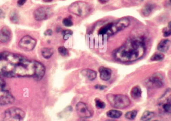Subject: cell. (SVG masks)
Segmentation results:
<instances>
[{
  "label": "cell",
  "mask_w": 171,
  "mask_h": 121,
  "mask_svg": "<svg viewBox=\"0 0 171 121\" xmlns=\"http://www.w3.org/2000/svg\"><path fill=\"white\" fill-rule=\"evenodd\" d=\"M45 72V67L40 62L8 51L0 53V75L9 78L33 77L40 80Z\"/></svg>",
  "instance_id": "cell-1"
},
{
  "label": "cell",
  "mask_w": 171,
  "mask_h": 121,
  "mask_svg": "<svg viewBox=\"0 0 171 121\" xmlns=\"http://www.w3.org/2000/svg\"><path fill=\"white\" fill-rule=\"evenodd\" d=\"M146 52V44L142 37L131 38L121 47L116 49L113 56L118 62L127 63L142 58Z\"/></svg>",
  "instance_id": "cell-2"
},
{
  "label": "cell",
  "mask_w": 171,
  "mask_h": 121,
  "mask_svg": "<svg viewBox=\"0 0 171 121\" xmlns=\"http://www.w3.org/2000/svg\"><path fill=\"white\" fill-rule=\"evenodd\" d=\"M69 12L80 17H85L90 14L91 8L87 3L77 1L73 3L68 8Z\"/></svg>",
  "instance_id": "cell-3"
},
{
  "label": "cell",
  "mask_w": 171,
  "mask_h": 121,
  "mask_svg": "<svg viewBox=\"0 0 171 121\" xmlns=\"http://www.w3.org/2000/svg\"><path fill=\"white\" fill-rule=\"evenodd\" d=\"M107 98L111 105L117 109H124L130 106L131 104L129 97L122 94H109L107 95Z\"/></svg>",
  "instance_id": "cell-4"
},
{
  "label": "cell",
  "mask_w": 171,
  "mask_h": 121,
  "mask_svg": "<svg viewBox=\"0 0 171 121\" xmlns=\"http://www.w3.org/2000/svg\"><path fill=\"white\" fill-rule=\"evenodd\" d=\"M14 101V97L7 88L5 81L0 77V105H9L13 103Z\"/></svg>",
  "instance_id": "cell-5"
},
{
  "label": "cell",
  "mask_w": 171,
  "mask_h": 121,
  "mask_svg": "<svg viewBox=\"0 0 171 121\" xmlns=\"http://www.w3.org/2000/svg\"><path fill=\"white\" fill-rule=\"evenodd\" d=\"M130 25V21L127 18H122L113 23H110L109 30L107 35L111 36L127 28Z\"/></svg>",
  "instance_id": "cell-6"
},
{
  "label": "cell",
  "mask_w": 171,
  "mask_h": 121,
  "mask_svg": "<svg viewBox=\"0 0 171 121\" xmlns=\"http://www.w3.org/2000/svg\"><path fill=\"white\" fill-rule=\"evenodd\" d=\"M25 116V113L17 107H11L6 111L4 121H21Z\"/></svg>",
  "instance_id": "cell-7"
},
{
  "label": "cell",
  "mask_w": 171,
  "mask_h": 121,
  "mask_svg": "<svg viewBox=\"0 0 171 121\" xmlns=\"http://www.w3.org/2000/svg\"><path fill=\"white\" fill-rule=\"evenodd\" d=\"M145 84L151 89L161 88L164 85V77L160 73H155L145 81Z\"/></svg>",
  "instance_id": "cell-8"
},
{
  "label": "cell",
  "mask_w": 171,
  "mask_h": 121,
  "mask_svg": "<svg viewBox=\"0 0 171 121\" xmlns=\"http://www.w3.org/2000/svg\"><path fill=\"white\" fill-rule=\"evenodd\" d=\"M158 105L165 112L171 113V89H167L158 100Z\"/></svg>",
  "instance_id": "cell-9"
},
{
  "label": "cell",
  "mask_w": 171,
  "mask_h": 121,
  "mask_svg": "<svg viewBox=\"0 0 171 121\" xmlns=\"http://www.w3.org/2000/svg\"><path fill=\"white\" fill-rule=\"evenodd\" d=\"M53 14V12L49 7H42L36 9L34 12V17L37 21H44L51 17Z\"/></svg>",
  "instance_id": "cell-10"
},
{
  "label": "cell",
  "mask_w": 171,
  "mask_h": 121,
  "mask_svg": "<svg viewBox=\"0 0 171 121\" xmlns=\"http://www.w3.org/2000/svg\"><path fill=\"white\" fill-rule=\"evenodd\" d=\"M37 41L30 35H25L23 37L19 42V46L21 49L26 51H31L36 46Z\"/></svg>",
  "instance_id": "cell-11"
},
{
  "label": "cell",
  "mask_w": 171,
  "mask_h": 121,
  "mask_svg": "<svg viewBox=\"0 0 171 121\" xmlns=\"http://www.w3.org/2000/svg\"><path fill=\"white\" fill-rule=\"evenodd\" d=\"M76 112L78 116L82 118H88L92 116V113L89 110L88 106L84 102H80L76 106Z\"/></svg>",
  "instance_id": "cell-12"
},
{
  "label": "cell",
  "mask_w": 171,
  "mask_h": 121,
  "mask_svg": "<svg viewBox=\"0 0 171 121\" xmlns=\"http://www.w3.org/2000/svg\"><path fill=\"white\" fill-rule=\"evenodd\" d=\"M11 32L8 27H4L0 30V42L7 43L11 38Z\"/></svg>",
  "instance_id": "cell-13"
},
{
  "label": "cell",
  "mask_w": 171,
  "mask_h": 121,
  "mask_svg": "<svg viewBox=\"0 0 171 121\" xmlns=\"http://www.w3.org/2000/svg\"><path fill=\"white\" fill-rule=\"evenodd\" d=\"M101 78L103 80L108 81L111 77L112 70L110 68L101 66L99 69Z\"/></svg>",
  "instance_id": "cell-14"
},
{
  "label": "cell",
  "mask_w": 171,
  "mask_h": 121,
  "mask_svg": "<svg viewBox=\"0 0 171 121\" xmlns=\"http://www.w3.org/2000/svg\"><path fill=\"white\" fill-rule=\"evenodd\" d=\"M171 44V41L169 39H162L157 46V49L162 53H166L169 49Z\"/></svg>",
  "instance_id": "cell-15"
},
{
  "label": "cell",
  "mask_w": 171,
  "mask_h": 121,
  "mask_svg": "<svg viewBox=\"0 0 171 121\" xmlns=\"http://www.w3.org/2000/svg\"><path fill=\"white\" fill-rule=\"evenodd\" d=\"M82 74L89 80L93 81L97 77V72L90 69H85L82 71Z\"/></svg>",
  "instance_id": "cell-16"
},
{
  "label": "cell",
  "mask_w": 171,
  "mask_h": 121,
  "mask_svg": "<svg viewBox=\"0 0 171 121\" xmlns=\"http://www.w3.org/2000/svg\"><path fill=\"white\" fill-rule=\"evenodd\" d=\"M141 88L139 86H135L134 87L131 91V95L134 99L139 98L141 96Z\"/></svg>",
  "instance_id": "cell-17"
},
{
  "label": "cell",
  "mask_w": 171,
  "mask_h": 121,
  "mask_svg": "<svg viewBox=\"0 0 171 121\" xmlns=\"http://www.w3.org/2000/svg\"><path fill=\"white\" fill-rule=\"evenodd\" d=\"M154 8H155V6L153 4L148 3L145 5L142 10V12L143 13V15L146 17L149 16L153 10Z\"/></svg>",
  "instance_id": "cell-18"
},
{
  "label": "cell",
  "mask_w": 171,
  "mask_h": 121,
  "mask_svg": "<svg viewBox=\"0 0 171 121\" xmlns=\"http://www.w3.org/2000/svg\"><path fill=\"white\" fill-rule=\"evenodd\" d=\"M122 112L116 110H111L107 112V115L108 117L112 119H118L121 117L122 115Z\"/></svg>",
  "instance_id": "cell-19"
},
{
  "label": "cell",
  "mask_w": 171,
  "mask_h": 121,
  "mask_svg": "<svg viewBox=\"0 0 171 121\" xmlns=\"http://www.w3.org/2000/svg\"><path fill=\"white\" fill-rule=\"evenodd\" d=\"M42 56L46 59H49L51 58L53 53H54V50L51 48H45L42 49L41 51Z\"/></svg>",
  "instance_id": "cell-20"
},
{
  "label": "cell",
  "mask_w": 171,
  "mask_h": 121,
  "mask_svg": "<svg viewBox=\"0 0 171 121\" xmlns=\"http://www.w3.org/2000/svg\"><path fill=\"white\" fill-rule=\"evenodd\" d=\"M154 113L153 112L149 111H146L144 112L142 116L141 120L142 121H149L152 119L154 116Z\"/></svg>",
  "instance_id": "cell-21"
},
{
  "label": "cell",
  "mask_w": 171,
  "mask_h": 121,
  "mask_svg": "<svg viewBox=\"0 0 171 121\" xmlns=\"http://www.w3.org/2000/svg\"><path fill=\"white\" fill-rule=\"evenodd\" d=\"M164 55L162 53H156L152 55L151 59L152 61H157L159 62L162 60L164 58Z\"/></svg>",
  "instance_id": "cell-22"
},
{
  "label": "cell",
  "mask_w": 171,
  "mask_h": 121,
  "mask_svg": "<svg viewBox=\"0 0 171 121\" xmlns=\"http://www.w3.org/2000/svg\"><path fill=\"white\" fill-rule=\"evenodd\" d=\"M137 115V111H129L126 113L125 117L127 118V119L132 120L135 119Z\"/></svg>",
  "instance_id": "cell-23"
},
{
  "label": "cell",
  "mask_w": 171,
  "mask_h": 121,
  "mask_svg": "<svg viewBox=\"0 0 171 121\" xmlns=\"http://www.w3.org/2000/svg\"><path fill=\"white\" fill-rule=\"evenodd\" d=\"M109 27L110 23H108L107 25H105L104 26H102L99 30V32H98L99 35H107L109 30Z\"/></svg>",
  "instance_id": "cell-24"
},
{
  "label": "cell",
  "mask_w": 171,
  "mask_h": 121,
  "mask_svg": "<svg viewBox=\"0 0 171 121\" xmlns=\"http://www.w3.org/2000/svg\"><path fill=\"white\" fill-rule=\"evenodd\" d=\"M96 107L97 109H104L106 107V104L102 101V100L99 98H96L95 99Z\"/></svg>",
  "instance_id": "cell-25"
},
{
  "label": "cell",
  "mask_w": 171,
  "mask_h": 121,
  "mask_svg": "<svg viewBox=\"0 0 171 121\" xmlns=\"http://www.w3.org/2000/svg\"><path fill=\"white\" fill-rule=\"evenodd\" d=\"M73 33V32L72 31L70 30H64L62 32V35L63 36L64 39L65 40L68 39L69 37H71V35H72Z\"/></svg>",
  "instance_id": "cell-26"
},
{
  "label": "cell",
  "mask_w": 171,
  "mask_h": 121,
  "mask_svg": "<svg viewBox=\"0 0 171 121\" xmlns=\"http://www.w3.org/2000/svg\"><path fill=\"white\" fill-rule=\"evenodd\" d=\"M10 19L11 21L13 23H18L19 21V17L17 12H11V14L10 15Z\"/></svg>",
  "instance_id": "cell-27"
},
{
  "label": "cell",
  "mask_w": 171,
  "mask_h": 121,
  "mask_svg": "<svg viewBox=\"0 0 171 121\" xmlns=\"http://www.w3.org/2000/svg\"><path fill=\"white\" fill-rule=\"evenodd\" d=\"M59 53L60 55L63 56H67L68 55V50L64 46H60L58 48Z\"/></svg>",
  "instance_id": "cell-28"
},
{
  "label": "cell",
  "mask_w": 171,
  "mask_h": 121,
  "mask_svg": "<svg viewBox=\"0 0 171 121\" xmlns=\"http://www.w3.org/2000/svg\"><path fill=\"white\" fill-rule=\"evenodd\" d=\"M63 24L65 26L67 27H70L73 25V23L71 19L69 18H66L64 19L63 20Z\"/></svg>",
  "instance_id": "cell-29"
},
{
  "label": "cell",
  "mask_w": 171,
  "mask_h": 121,
  "mask_svg": "<svg viewBox=\"0 0 171 121\" xmlns=\"http://www.w3.org/2000/svg\"><path fill=\"white\" fill-rule=\"evenodd\" d=\"M163 36L164 37H170L171 35V28H165L163 30Z\"/></svg>",
  "instance_id": "cell-30"
},
{
  "label": "cell",
  "mask_w": 171,
  "mask_h": 121,
  "mask_svg": "<svg viewBox=\"0 0 171 121\" xmlns=\"http://www.w3.org/2000/svg\"><path fill=\"white\" fill-rule=\"evenodd\" d=\"M95 87L96 89L103 90L105 89V88H107V86H105V85H96Z\"/></svg>",
  "instance_id": "cell-31"
},
{
  "label": "cell",
  "mask_w": 171,
  "mask_h": 121,
  "mask_svg": "<svg viewBox=\"0 0 171 121\" xmlns=\"http://www.w3.org/2000/svg\"><path fill=\"white\" fill-rule=\"evenodd\" d=\"M53 33V32L51 29H48L45 32V35L46 36H51Z\"/></svg>",
  "instance_id": "cell-32"
},
{
  "label": "cell",
  "mask_w": 171,
  "mask_h": 121,
  "mask_svg": "<svg viewBox=\"0 0 171 121\" xmlns=\"http://www.w3.org/2000/svg\"><path fill=\"white\" fill-rule=\"evenodd\" d=\"M26 1L27 0H18L17 3H18V5L20 6H23L24 4H25Z\"/></svg>",
  "instance_id": "cell-33"
},
{
  "label": "cell",
  "mask_w": 171,
  "mask_h": 121,
  "mask_svg": "<svg viewBox=\"0 0 171 121\" xmlns=\"http://www.w3.org/2000/svg\"><path fill=\"white\" fill-rule=\"evenodd\" d=\"M129 1L133 4H139L142 2H143L144 0H129Z\"/></svg>",
  "instance_id": "cell-34"
},
{
  "label": "cell",
  "mask_w": 171,
  "mask_h": 121,
  "mask_svg": "<svg viewBox=\"0 0 171 121\" xmlns=\"http://www.w3.org/2000/svg\"><path fill=\"white\" fill-rule=\"evenodd\" d=\"M5 13L3 12V11H2V10L0 9V19L5 18Z\"/></svg>",
  "instance_id": "cell-35"
},
{
  "label": "cell",
  "mask_w": 171,
  "mask_h": 121,
  "mask_svg": "<svg viewBox=\"0 0 171 121\" xmlns=\"http://www.w3.org/2000/svg\"><path fill=\"white\" fill-rule=\"evenodd\" d=\"M109 0H99V2L101 4H105L108 2Z\"/></svg>",
  "instance_id": "cell-36"
},
{
  "label": "cell",
  "mask_w": 171,
  "mask_h": 121,
  "mask_svg": "<svg viewBox=\"0 0 171 121\" xmlns=\"http://www.w3.org/2000/svg\"><path fill=\"white\" fill-rule=\"evenodd\" d=\"M169 28H171V21H169L168 23V27Z\"/></svg>",
  "instance_id": "cell-37"
},
{
  "label": "cell",
  "mask_w": 171,
  "mask_h": 121,
  "mask_svg": "<svg viewBox=\"0 0 171 121\" xmlns=\"http://www.w3.org/2000/svg\"><path fill=\"white\" fill-rule=\"evenodd\" d=\"M53 0H43V1L45 2H51Z\"/></svg>",
  "instance_id": "cell-38"
},
{
  "label": "cell",
  "mask_w": 171,
  "mask_h": 121,
  "mask_svg": "<svg viewBox=\"0 0 171 121\" xmlns=\"http://www.w3.org/2000/svg\"><path fill=\"white\" fill-rule=\"evenodd\" d=\"M107 121H113V120H107Z\"/></svg>",
  "instance_id": "cell-39"
},
{
  "label": "cell",
  "mask_w": 171,
  "mask_h": 121,
  "mask_svg": "<svg viewBox=\"0 0 171 121\" xmlns=\"http://www.w3.org/2000/svg\"><path fill=\"white\" fill-rule=\"evenodd\" d=\"M158 121V120H155V121Z\"/></svg>",
  "instance_id": "cell-40"
},
{
  "label": "cell",
  "mask_w": 171,
  "mask_h": 121,
  "mask_svg": "<svg viewBox=\"0 0 171 121\" xmlns=\"http://www.w3.org/2000/svg\"><path fill=\"white\" fill-rule=\"evenodd\" d=\"M170 2L171 3V0H170Z\"/></svg>",
  "instance_id": "cell-41"
}]
</instances>
